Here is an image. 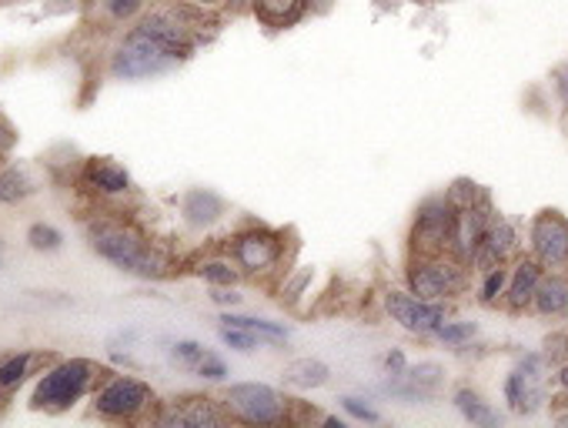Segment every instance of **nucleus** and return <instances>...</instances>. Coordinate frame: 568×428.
Instances as JSON below:
<instances>
[{
    "label": "nucleus",
    "mask_w": 568,
    "mask_h": 428,
    "mask_svg": "<svg viewBox=\"0 0 568 428\" xmlns=\"http://www.w3.org/2000/svg\"><path fill=\"white\" fill-rule=\"evenodd\" d=\"M81 228L88 248L131 278L161 282L178 275V258L121 204H91Z\"/></svg>",
    "instance_id": "1"
},
{
    "label": "nucleus",
    "mask_w": 568,
    "mask_h": 428,
    "mask_svg": "<svg viewBox=\"0 0 568 428\" xmlns=\"http://www.w3.org/2000/svg\"><path fill=\"white\" fill-rule=\"evenodd\" d=\"M224 18L227 14L204 11L191 4V0H151L148 11L134 21V28L184 64L221 31Z\"/></svg>",
    "instance_id": "2"
},
{
    "label": "nucleus",
    "mask_w": 568,
    "mask_h": 428,
    "mask_svg": "<svg viewBox=\"0 0 568 428\" xmlns=\"http://www.w3.org/2000/svg\"><path fill=\"white\" fill-rule=\"evenodd\" d=\"M224 255L237 265L244 282L274 288L288 275V265L298 255V238L292 228H271L264 222H244L224 242Z\"/></svg>",
    "instance_id": "3"
},
{
    "label": "nucleus",
    "mask_w": 568,
    "mask_h": 428,
    "mask_svg": "<svg viewBox=\"0 0 568 428\" xmlns=\"http://www.w3.org/2000/svg\"><path fill=\"white\" fill-rule=\"evenodd\" d=\"M227 415L234 425H254V428H274V425H295L318 418L305 401L284 395L264 381H237L227 385L221 395Z\"/></svg>",
    "instance_id": "4"
},
{
    "label": "nucleus",
    "mask_w": 568,
    "mask_h": 428,
    "mask_svg": "<svg viewBox=\"0 0 568 428\" xmlns=\"http://www.w3.org/2000/svg\"><path fill=\"white\" fill-rule=\"evenodd\" d=\"M108 375L111 368L94 358H54L31 391V408L44 415H64L81 398H88Z\"/></svg>",
    "instance_id": "5"
},
{
    "label": "nucleus",
    "mask_w": 568,
    "mask_h": 428,
    "mask_svg": "<svg viewBox=\"0 0 568 428\" xmlns=\"http://www.w3.org/2000/svg\"><path fill=\"white\" fill-rule=\"evenodd\" d=\"M158 405V391L134 375L111 371L94 391H91V415L114 425H138L148 421Z\"/></svg>",
    "instance_id": "6"
},
{
    "label": "nucleus",
    "mask_w": 568,
    "mask_h": 428,
    "mask_svg": "<svg viewBox=\"0 0 568 428\" xmlns=\"http://www.w3.org/2000/svg\"><path fill=\"white\" fill-rule=\"evenodd\" d=\"M181 61L164 51L158 41H151L148 34H141L138 28H128L118 44L108 51V74L118 81H151L161 74L178 71Z\"/></svg>",
    "instance_id": "7"
},
{
    "label": "nucleus",
    "mask_w": 568,
    "mask_h": 428,
    "mask_svg": "<svg viewBox=\"0 0 568 428\" xmlns=\"http://www.w3.org/2000/svg\"><path fill=\"white\" fill-rule=\"evenodd\" d=\"M468 268L455 255H412L408 262V288L418 298L445 302L468 288Z\"/></svg>",
    "instance_id": "8"
},
{
    "label": "nucleus",
    "mask_w": 568,
    "mask_h": 428,
    "mask_svg": "<svg viewBox=\"0 0 568 428\" xmlns=\"http://www.w3.org/2000/svg\"><path fill=\"white\" fill-rule=\"evenodd\" d=\"M148 421L164 425V428H221V425H234L217 395H197V391H184V395H174V398H158Z\"/></svg>",
    "instance_id": "9"
},
{
    "label": "nucleus",
    "mask_w": 568,
    "mask_h": 428,
    "mask_svg": "<svg viewBox=\"0 0 568 428\" xmlns=\"http://www.w3.org/2000/svg\"><path fill=\"white\" fill-rule=\"evenodd\" d=\"M455 204L448 194L428 197L412 225V255H452V228H455Z\"/></svg>",
    "instance_id": "10"
},
{
    "label": "nucleus",
    "mask_w": 568,
    "mask_h": 428,
    "mask_svg": "<svg viewBox=\"0 0 568 428\" xmlns=\"http://www.w3.org/2000/svg\"><path fill=\"white\" fill-rule=\"evenodd\" d=\"M78 187L91 204H121L134 194L128 167L111 157H88L78 171Z\"/></svg>",
    "instance_id": "11"
},
{
    "label": "nucleus",
    "mask_w": 568,
    "mask_h": 428,
    "mask_svg": "<svg viewBox=\"0 0 568 428\" xmlns=\"http://www.w3.org/2000/svg\"><path fill=\"white\" fill-rule=\"evenodd\" d=\"M531 258L541 272H565L568 268V218L561 211H541L528 228Z\"/></svg>",
    "instance_id": "12"
},
{
    "label": "nucleus",
    "mask_w": 568,
    "mask_h": 428,
    "mask_svg": "<svg viewBox=\"0 0 568 428\" xmlns=\"http://www.w3.org/2000/svg\"><path fill=\"white\" fill-rule=\"evenodd\" d=\"M385 312L392 315V322H398L412 335H435L448 322V308L442 302H428L398 288L385 292Z\"/></svg>",
    "instance_id": "13"
},
{
    "label": "nucleus",
    "mask_w": 568,
    "mask_h": 428,
    "mask_svg": "<svg viewBox=\"0 0 568 428\" xmlns=\"http://www.w3.org/2000/svg\"><path fill=\"white\" fill-rule=\"evenodd\" d=\"M505 401L518 415H531L545 401L541 388V355H525L505 378Z\"/></svg>",
    "instance_id": "14"
},
{
    "label": "nucleus",
    "mask_w": 568,
    "mask_h": 428,
    "mask_svg": "<svg viewBox=\"0 0 568 428\" xmlns=\"http://www.w3.org/2000/svg\"><path fill=\"white\" fill-rule=\"evenodd\" d=\"M488 222H491V211H488V201L481 204H465L455 211V228H452V255L465 265L475 262L481 242H485V232H488Z\"/></svg>",
    "instance_id": "15"
},
{
    "label": "nucleus",
    "mask_w": 568,
    "mask_h": 428,
    "mask_svg": "<svg viewBox=\"0 0 568 428\" xmlns=\"http://www.w3.org/2000/svg\"><path fill=\"white\" fill-rule=\"evenodd\" d=\"M518 252V232L508 218H501V214H491L488 222V232H485V242L471 262V268H481V272H491L498 265H505L511 255Z\"/></svg>",
    "instance_id": "16"
},
{
    "label": "nucleus",
    "mask_w": 568,
    "mask_h": 428,
    "mask_svg": "<svg viewBox=\"0 0 568 428\" xmlns=\"http://www.w3.org/2000/svg\"><path fill=\"white\" fill-rule=\"evenodd\" d=\"M264 31L277 34V31H292L298 28L312 8H308V0H251V11H247Z\"/></svg>",
    "instance_id": "17"
},
{
    "label": "nucleus",
    "mask_w": 568,
    "mask_h": 428,
    "mask_svg": "<svg viewBox=\"0 0 568 428\" xmlns=\"http://www.w3.org/2000/svg\"><path fill=\"white\" fill-rule=\"evenodd\" d=\"M224 214H227V201L221 194H214L211 187H191L181 194V218H184V225H191L197 232L214 228Z\"/></svg>",
    "instance_id": "18"
},
{
    "label": "nucleus",
    "mask_w": 568,
    "mask_h": 428,
    "mask_svg": "<svg viewBox=\"0 0 568 428\" xmlns=\"http://www.w3.org/2000/svg\"><path fill=\"white\" fill-rule=\"evenodd\" d=\"M54 355L48 351H14V355H0V398H8L18 391L38 368H48Z\"/></svg>",
    "instance_id": "19"
},
{
    "label": "nucleus",
    "mask_w": 568,
    "mask_h": 428,
    "mask_svg": "<svg viewBox=\"0 0 568 428\" xmlns=\"http://www.w3.org/2000/svg\"><path fill=\"white\" fill-rule=\"evenodd\" d=\"M541 265L535 262V258H521L518 265H515V272L508 275V288H505V305L511 308V312H525V308H531V298H535V288H538V282H541Z\"/></svg>",
    "instance_id": "20"
},
{
    "label": "nucleus",
    "mask_w": 568,
    "mask_h": 428,
    "mask_svg": "<svg viewBox=\"0 0 568 428\" xmlns=\"http://www.w3.org/2000/svg\"><path fill=\"white\" fill-rule=\"evenodd\" d=\"M531 308L545 318H561L568 315V278L561 272H548L541 275L538 288H535V298H531Z\"/></svg>",
    "instance_id": "21"
},
{
    "label": "nucleus",
    "mask_w": 568,
    "mask_h": 428,
    "mask_svg": "<svg viewBox=\"0 0 568 428\" xmlns=\"http://www.w3.org/2000/svg\"><path fill=\"white\" fill-rule=\"evenodd\" d=\"M31 194H38V181L24 164H14L11 157L0 161V204H24Z\"/></svg>",
    "instance_id": "22"
},
{
    "label": "nucleus",
    "mask_w": 568,
    "mask_h": 428,
    "mask_svg": "<svg viewBox=\"0 0 568 428\" xmlns=\"http://www.w3.org/2000/svg\"><path fill=\"white\" fill-rule=\"evenodd\" d=\"M328 378H332V368L322 358H295L281 371V381L288 388H295V391L322 388V385H328Z\"/></svg>",
    "instance_id": "23"
},
{
    "label": "nucleus",
    "mask_w": 568,
    "mask_h": 428,
    "mask_svg": "<svg viewBox=\"0 0 568 428\" xmlns=\"http://www.w3.org/2000/svg\"><path fill=\"white\" fill-rule=\"evenodd\" d=\"M191 275H197V278H201V282H207L211 288H237V285L244 282V278H241V272H237V265H234L227 255L194 262V265H191Z\"/></svg>",
    "instance_id": "24"
},
{
    "label": "nucleus",
    "mask_w": 568,
    "mask_h": 428,
    "mask_svg": "<svg viewBox=\"0 0 568 428\" xmlns=\"http://www.w3.org/2000/svg\"><path fill=\"white\" fill-rule=\"evenodd\" d=\"M148 4L151 0H98V11L108 28H124L134 24L148 11Z\"/></svg>",
    "instance_id": "25"
},
{
    "label": "nucleus",
    "mask_w": 568,
    "mask_h": 428,
    "mask_svg": "<svg viewBox=\"0 0 568 428\" xmlns=\"http://www.w3.org/2000/svg\"><path fill=\"white\" fill-rule=\"evenodd\" d=\"M455 405H458V411L471 421V425H485V428H491V425H498L501 421V415L478 395V391H471V388H462V391H455Z\"/></svg>",
    "instance_id": "26"
},
{
    "label": "nucleus",
    "mask_w": 568,
    "mask_h": 428,
    "mask_svg": "<svg viewBox=\"0 0 568 428\" xmlns=\"http://www.w3.org/2000/svg\"><path fill=\"white\" fill-rule=\"evenodd\" d=\"M221 325H231V328H247L261 338H271V342H288V328L281 322H267V318H251V315H234V312H224L221 315Z\"/></svg>",
    "instance_id": "27"
},
{
    "label": "nucleus",
    "mask_w": 568,
    "mask_h": 428,
    "mask_svg": "<svg viewBox=\"0 0 568 428\" xmlns=\"http://www.w3.org/2000/svg\"><path fill=\"white\" fill-rule=\"evenodd\" d=\"M308 282H312V268H298V272H292V275H284V278H281V285H277V298H281V305H295V302L305 295Z\"/></svg>",
    "instance_id": "28"
},
{
    "label": "nucleus",
    "mask_w": 568,
    "mask_h": 428,
    "mask_svg": "<svg viewBox=\"0 0 568 428\" xmlns=\"http://www.w3.org/2000/svg\"><path fill=\"white\" fill-rule=\"evenodd\" d=\"M28 245H31L34 252H58V248L64 245V235H61L54 225H48V222H34V225L28 228Z\"/></svg>",
    "instance_id": "29"
},
{
    "label": "nucleus",
    "mask_w": 568,
    "mask_h": 428,
    "mask_svg": "<svg viewBox=\"0 0 568 428\" xmlns=\"http://www.w3.org/2000/svg\"><path fill=\"white\" fill-rule=\"evenodd\" d=\"M508 268L505 265H498V268H491V272H485V285H481V302L485 305H495L501 295H505V288H508Z\"/></svg>",
    "instance_id": "30"
},
{
    "label": "nucleus",
    "mask_w": 568,
    "mask_h": 428,
    "mask_svg": "<svg viewBox=\"0 0 568 428\" xmlns=\"http://www.w3.org/2000/svg\"><path fill=\"white\" fill-rule=\"evenodd\" d=\"M221 342L234 351H254L261 348V335L247 332V328H231V325H221Z\"/></svg>",
    "instance_id": "31"
},
{
    "label": "nucleus",
    "mask_w": 568,
    "mask_h": 428,
    "mask_svg": "<svg viewBox=\"0 0 568 428\" xmlns=\"http://www.w3.org/2000/svg\"><path fill=\"white\" fill-rule=\"evenodd\" d=\"M171 355H174V361H178V365H184V368H191V371H194V368H197V361L207 355V348H204L201 342L184 338V342H174V345H171Z\"/></svg>",
    "instance_id": "32"
},
{
    "label": "nucleus",
    "mask_w": 568,
    "mask_h": 428,
    "mask_svg": "<svg viewBox=\"0 0 568 428\" xmlns=\"http://www.w3.org/2000/svg\"><path fill=\"white\" fill-rule=\"evenodd\" d=\"M435 335H438L445 345H462V342H468V338L475 335V325H471V322H445Z\"/></svg>",
    "instance_id": "33"
},
{
    "label": "nucleus",
    "mask_w": 568,
    "mask_h": 428,
    "mask_svg": "<svg viewBox=\"0 0 568 428\" xmlns=\"http://www.w3.org/2000/svg\"><path fill=\"white\" fill-rule=\"evenodd\" d=\"M194 375H201V378H207V381H224V378H227V365H224V358H217L214 351H207V355L197 361Z\"/></svg>",
    "instance_id": "34"
},
{
    "label": "nucleus",
    "mask_w": 568,
    "mask_h": 428,
    "mask_svg": "<svg viewBox=\"0 0 568 428\" xmlns=\"http://www.w3.org/2000/svg\"><path fill=\"white\" fill-rule=\"evenodd\" d=\"M342 408H345L352 418H358V421H372V425H375V421L382 418L368 401H362V398H355V395H345V398H342Z\"/></svg>",
    "instance_id": "35"
},
{
    "label": "nucleus",
    "mask_w": 568,
    "mask_h": 428,
    "mask_svg": "<svg viewBox=\"0 0 568 428\" xmlns=\"http://www.w3.org/2000/svg\"><path fill=\"white\" fill-rule=\"evenodd\" d=\"M14 144H18V131H14V124L4 114H0V161L11 157Z\"/></svg>",
    "instance_id": "36"
},
{
    "label": "nucleus",
    "mask_w": 568,
    "mask_h": 428,
    "mask_svg": "<svg viewBox=\"0 0 568 428\" xmlns=\"http://www.w3.org/2000/svg\"><path fill=\"white\" fill-rule=\"evenodd\" d=\"M214 305H221V308H237L241 302H244V295H237V288H211V295H207Z\"/></svg>",
    "instance_id": "37"
},
{
    "label": "nucleus",
    "mask_w": 568,
    "mask_h": 428,
    "mask_svg": "<svg viewBox=\"0 0 568 428\" xmlns=\"http://www.w3.org/2000/svg\"><path fill=\"white\" fill-rule=\"evenodd\" d=\"M405 368H408V361H405L402 351H388V355H385V371H388V375H402Z\"/></svg>",
    "instance_id": "38"
},
{
    "label": "nucleus",
    "mask_w": 568,
    "mask_h": 428,
    "mask_svg": "<svg viewBox=\"0 0 568 428\" xmlns=\"http://www.w3.org/2000/svg\"><path fill=\"white\" fill-rule=\"evenodd\" d=\"M191 4H197V8H204V11H221V14H227L224 8H227V0H191Z\"/></svg>",
    "instance_id": "39"
},
{
    "label": "nucleus",
    "mask_w": 568,
    "mask_h": 428,
    "mask_svg": "<svg viewBox=\"0 0 568 428\" xmlns=\"http://www.w3.org/2000/svg\"><path fill=\"white\" fill-rule=\"evenodd\" d=\"M224 11H227L231 18H234V14H247V11H251V0H227V8H224Z\"/></svg>",
    "instance_id": "40"
},
{
    "label": "nucleus",
    "mask_w": 568,
    "mask_h": 428,
    "mask_svg": "<svg viewBox=\"0 0 568 428\" xmlns=\"http://www.w3.org/2000/svg\"><path fill=\"white\" fill-rule=\"evenodd\" d=\"M558 388H561V395L568 398V365H561V371H558Z\"/></svg>",
    "instance_id": "41"
},
{
    "label": "nucleus",
    "mask_w": 568,
    "mask_h": 428,
    "mask_svg": "<svg viewBox=\"0 0 568 428\" xmlns=\"http://www.w3.org/2000/svg\"><path fill=\"white\" fill-rule=\"evenodd\" d=\"M328 4H332V0H308L312 14H322V11H328Z\"/></svg>",
    "instance_id": "42"
},
{
    "label": "nucleus",
    "mask_w": 568,
    "mask_h": 428,
    "mask_svg": "<svg viewBox=\"0 0 568 428\" xmlns=\"http://www.w3.org/2000/svg\"><path fill=\"white\" fill-rule=\"evenodd\" d=\"M555 421H558V425H568V408H561V411H555Z\"/></svg>",
    "instance_id": "43"
},
{
    "label": "nucleus",
    "mask_w": 568,
    "mask_h": 428,
    "mask_svg": "<svg viewBox=\"0 0 568 428\" xmlns=\"http://www.w3.org/2000/svg\"><path fill=\"white\" fill-rule=\"evenodd\" d=\"M408 4H428V0H408Z\"/></svg>",
    "instance_id": "44"
}]
</instances>
